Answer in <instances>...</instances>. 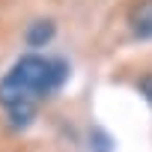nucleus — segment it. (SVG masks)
<instances>
[{
    "instance_id": "f03ea898",
    "label": "nucleus",
    "mask_w": 152,
    "mask_h": 152,
    "mask_svg": "<svg viewBox=\"0 0 152 152\" xmlns=\"http://www.w3.org/2000/svg\"><path fill=\"white\" fill-rule=\"evenodd\" d=\"M128 27L134 39H152V0H137L131 6Z\"/></svg>"
},
{
    "instance_id": "20e7f679",
    "label": "nucleus",
    "mask_w": 152,
    "mask_h": 152,
    "mask_svg": "<svg viewBox=\"0 0 152 152\" xmlns=\"http://www.w3.org/2000/svg\"><path fill=\"white\" fill-rule=\"evenodd\" d=\"M137 90L143 93V99H146V102H149V107H152V75H143L140 84H137Z\"/></svg>"
},
{
    "instance_id": "f257e3e1",
    "label": "nucleus",
    "mask_w": 152,
    "mask_h": 152,
    "mask_svg": "<svg viewBox=\"0 0 152 152\" xmlns=\"http://www.w3.org/2000/svg\"><path fill=\"white\" fill-rule=\"evenodd\" d=\"M69 78V66L54 57L24 54L0 81V104L15 128H27L39 110V104L57 93Z\"/></svg>"
},
{
    "instance_id": "7ed1b4c3",
    "label": "nucleus",
    "mask_w": 152,
    "mask_h": 152,
    "mask_svg": "<svg viewBox=\"0 0 152 152\" xmlns=\"http://www.w3.org/2000/svg\"><path fill=\"white\" fill-rule=\"evenodd\" d=\"M54 21H33L27 30H24V39L30 48H45L51 39H54Z\"/></svg>"
}]
</instances>
